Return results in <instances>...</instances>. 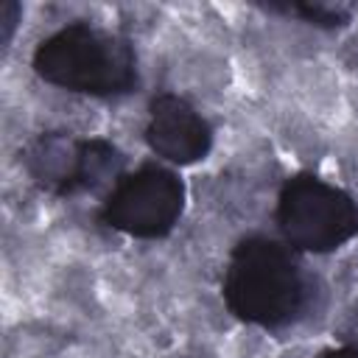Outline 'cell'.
<instances>
[{
    "label": "cell",
    "instance_id": "cell-1",
    "mask_svg": "<svg viewBox=\"0 0 358 358\" xmlns=\"http://www.w3.org/2000/svg\"><path fill=\"white\" fill-rule=\"evenodd\" d=\"M221 296L235 319L271 330L302 313L305 277L285 243L266 235H246L229 255Z\"/></svg>",
    "mask_w": 358,
    "mask_h": 358
},
{
    "label": "cell",
    "instance_id": "cell-2",
    "mask_svg": "<svg viewBox=\"0 0 358 358\" xmlns=\"http://www.w3.org/2000/svg\"><path fill=\"white\" fill-rule=\"evenodd\" d=\"M34 73L67 92L123 95L137 87V56L126 36L92 22H70L34 50Z\"/></svg>",
    "mask_w": 358,
    "mask_h": 358
},
{
    "label": "cell",
    "instance_id": "cell-3",
    "mask_svg": "<svg viewBox=\"0 0 358 358\" xmlns=\"http://www.w3.org/2000/svg\"><path fill=\"white\" fill-rule=\"evenodd\" d=\"M277 227L285 246L327 255L358 235V204L316 173H294L277 196Z\"/></svg>",
    "mask_w": 358,
    "mask_h": 358
},
{
    "label": "cell",
    "instance_id": "cell-4",
    "mask_svg": "<svg viewBox=\"0 0 358 358\" xmlns=\"http://www.w3.org/2000/svg\"><path fill=\"white\" fill-rule=\"evenodd\" d=\"M185 210L182 179L162 165H140L117 176L98 210V221L131 238H165Z\"/></svg>",
    "mask_w": 358,
    "mask_h": 358
},
{
    "label": "cell",
    "instance_id": "cell-5",
    "mask_svg": "<svg viewBox=\"0 0 358 358\" xmlns=\"http://www.w3.org/2000/svg\"><path fill=\"white\" fill-rule=\"evenodd\" d=\"M22 162L39 187L56 196H73L117 176L123 157L101 137L76 140L64 131H48L25 148Z\"/></svg>",
    "mask_w": 358,
    "mask_h": 358
},
{
    "label": "cell",
    "instance_id": "cell-6",
    "mask_svg": "<svg viewBox=\"0 0 358 358\" xmlns=\"http://www.w3.org/2000/svg\"><path fill=\"white\" fill-rule=\"evenodd\" d=\"M145 143L171 165H193L210 154L213 126L182 95L159 92L148 103Z\"/></svg>",
    "mask_w": 358,
    "mask_h": 358
},
{
    "label": "cell",
    "instance_id": "cell-7",
    "mask_svg": "<svg viewBox=\"0 0 358 358\" xmlns=\"http://www.w3.org/2000/svg\"><path fill=\"white\" fill-rule=\"evenodd\" d=\"M266 8L271 11H282V14H294L310 25L319 28H341L350 22L355 6L350 3H322V0H308V3H268Z\"/></svg>",
    "mask_w": 358,
    "mask_h": 358
},
{
    "label": "cell",
    "instance_id": "cell-8",
    "mask_svg": "<svg viewBox=\"0 0 358 358\" xmlns=\"http://www.w3.org/2000/svg\"><path fill=\"white\" fill-rule=\"evenodd\" d=\"M0 14H3V17H0V22H3V42H8V39H11V34H14L17 17H20V6H17L14 0H6Z\"/></svg>",
    "mask_w": 358,
    "mask_h": 358
},
{
    "label": "cell",
    "instance_id": "cell-9",
    "mask_svg": "<svg viewBox=\"0 0 358 358\" xmlns=\"http://www.w3.org/2000/svg\"><path fill=\"white\" fill-rule=\"evenodd\" d=\"M319 358H358V347H333L324 350Z\"/></svg>",
    "mask_w": 358,
    "mask_h": 358
}]
</instances>
